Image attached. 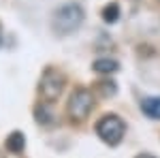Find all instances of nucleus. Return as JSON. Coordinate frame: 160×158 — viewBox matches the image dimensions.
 <instances>
[{
    "instance_id": "nucleus-2",
    "label": "nucleus",
    "mask_w": 160,
    "mask_h": 158,
    "mask_svg": "<svg viewBox=\"0 0 160 158\" xmlns=\"http://www.w3.org/2000/svg\"><path fill=\"white\" fill-rule=\"evenodd\" d=\"M94 107V96L86 88H77L68 98V118L73 122H83Z\"/></svg>"
},
{
    "instance_id": "nucleus-8",
    "label": "nucleus",
    "mask_w": 160,
    "mask_h": 158,
    "mask_svg": "<svg viewBox=\"0 0 160 158\" xmlns=\"http://www.w3.org/2000/svg\"><path fill=\"white\" fill-rule=\"evenodd\" d=\"M118 17H120V7H118V4H107V7L102 9V19H105L107 24L118 22Z\"/></svg>"
},
{
    "instance_id": "nucleus-1",
    "label": "nucleus",
    "mask_w": 160,
    "mask_h": 158,
    "mask_svg": "<svg viewBox=\"0 0 160 158\" xmlns=\"http://www.w3.org/2000/svg\"><path fill=\"white\" fill-rule=\"evenodd\" d=\"M81 22H83V9L75 2H68V4H62L53 13L51 28H53L56 34H71L81 26Z\"/></svg>"
},
{
    "instance_id": "nucleus-4",
    "label": "nucleus",
    "mask_w": 160,
    "mask_h": 158,
    "mask_svg": "<svg viewBox=\"0 0 160 158\" xmlns=\"http://www.w3.org/2000/svg\"><path fill=\"white\" fill-rule=\"evenodd\" d=\"M64 75L58 73V71H47V73L41 77V84H38V90H41V96L45 100H56V98L62 96V90H64Z\"/></svg>"
},
{
    "instance_id": "nucleus-3",
    "label": "nucleus",
    "mask_w": 160,
    "mask_h": 158,
    "mask_svg": "<svg viewBox=\"0 0 160 158\" xmlns=\"http://www.w3.org/2000/svg\"><path fill=\"white\" fill-rule=\"evenodd\" d=\"M96 133L107 145H118L122 141L124 133H126V126L118 115H105L96 124Z\"/></svg>"
},
{
    "instance_id": "nucleus-9",
    "label": "nucleus",
    "mask_w": 160,
    "mask_h": 158,
    "mask_svg": "<svg viewBox=\"0 0 160 158\" xmlns=\"http://www.w3.org/2000/svg\"><path fill=\"white\" fill-rule=\"evenodd\" d=\"M102 88H105V94L109 96V94H113V88H115V85H113V84H105Z\"/></svg>"
},
{
    "instance_id": "nucleus-10",
    "label": "nucleus",
    "mask_w": 160,
    "mask_h": 158,
    "mask_svg": "<svg viewBox=\"0 0 160 158\" xmlns=\"http://www.w3.org/2000/svg\"><path fill=\"white\" fill-rule=\"evenodd\" d=\"M139 158H154V156H148V154H141Z\"/></svg>"
},
{
    "instance_id": "nucleus-5",
    "label": "nucleus",
    "mask_w": 160,
    "mask_h": 158,
    "mask_svg": "<svg viewBox=\"0 0 160 158\" xmlns=\"http://www.w3.org/2000/svg\"><path fill=\"white\" fill-rule=\"evenodd\" d=\"M92 69L100 75H111L120 69V64H118V60H111V58H100V60H96L92 64Z\"/></svg>"
},
{
    "instance_id": "nucleus-11",
    "label": "nucleus",
    "mask_w": 160,
    "mask_h": 158,
    "mask_svg": "<svg viewBox=\"0 0 160 158\" xmlns=\"http://www.w3.org/2000/svg\"><path fill=\"white\" fill-rule=\"evenodd\" d=\"M0 37H2V30H0Z\"/></svg>"
},
{
    "instance_id": "nucleus-7",
    "label": "nucleus",
    "mask_w": 160,
    "mask_h": 158,
    "mask_svg": "<svg viewBox=\"0 0 160 158\" xmlns=\"http://www.w3.org/2000/svg\"><path fill=\"white\" fill-rule=\"evenodd\" d=\"M24 145H26V139H24V135L19 133V130H15V133L9 135V139H7V150H9V152L19 154V152L24 150Z\"/></svg>"
},
{
    "instance_id": "nucleus-6",
    "label": "nucleus",
    "mask_w": 160,
    "mask_h": 158,
    "mask_svg": "<svg viewBox=\"0 0 160 158\" xmlns=\"http://www.w3.org/2000/svg\"><path fill=\"white\" fill-rule=\"evenodd\" d=\"M141 109L148 118H154V120H160V98H145L141 103Z\"/></svg>"
}]
</instances>
